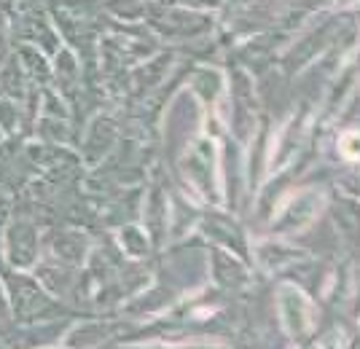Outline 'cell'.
<instances>
[{"label":"cell","mask_w":360,"mask_h":349,"mask_svg":"<svg viewBox=\"0 0 360 349\" xmlns=\"http://www.w3.org/2000/svg\"><path fill=\"white\" fill-rule=\"evenodd\" d=\"M355 143H358V135H355V132H347L345 140H342V153H345L347 159H355V156H358Z\"/></svg>","instance_id":"6da1fadb"}]
</instances>
